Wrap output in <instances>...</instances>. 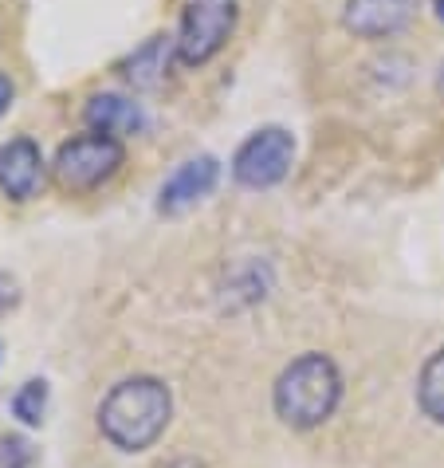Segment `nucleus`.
Instances as JSON below:
<instances>
[{
    "mask_svg": "<svg viewBox=\"0 0 444 468\" xmlns=\"http://www.w3.org/2000/svg\"><path fill=\"white\" fill-rule=\"evenodd\" d=\"M12 95H16V90H12V80L8 75H0V114L12 107Z\"/></svg>",
    "mask_w": 444,
    "mask_h": 468,
    "instance_id": "nucleus-15",
    "label": "nucleus"
},
{
    "mask_svg": "<svg viewBox=\"0 0 444 468\" xmlns=\"http://www.w3.org/2000/svg\"><path fill=\"white\" fill-rule=\"evenodd\" d=\"M32 464V445L24 437H0V468H28Z\"/></svg>",
    "mask_w": 444,
    "mask_h": 468,
    "instance_id": "nucleus-13",
    "label": "nucleus"
},
{
    "mask_svg": "<svg viewBox=\"0 0 444 468\" xmlns=\"http://www.w3.org/2000/svg\"><path fill=\"white\" fill-rule=\"evenodd\" d=\"M437 87H440V95H444V63H440V75H437Z\"/></svg>",
    "mask_w": 444,
    "mask_h": 468,
    "instance_id": "nucleus-18",
    "label": "nucleus"
},
{
    "mask_svg": "<svg viewBox=\"0 0 444 468\" xmlns=\"http://www.w3.org/2000/svg\"><path fill=\"white\" fill-rule=\"evenodd\" d=\"M433 8H437V20L444 24V0H433Z\"/></svg>",
    "mask_w": 444,
    "mask_h": 468,
    "instance_id": "nucleus-17",
    "label": "nucleus"
},
{
    "mask_svg": "<svg viewBox=\"0 0 444 468\" xmlns=\"http://www.w3.org/2000/svg\"><path fill=\"white\" fill-rule=\"evenodd\" d=\"M162 468H205L201 461H189V457H181V461H169V464H162Z\"/></svg>",
    "mask_w": 444,
    "mask_h": 468,
    "instance_id": "nucleus-16",
    "label": "nucleus"
},
{
    "mask_svg": "<svg viewBox=\"0 0 444 468\" xmlns=\"http://www.w3.org/2000/svg\"><path fill=\"white\" fill-rule=\"evenodd\" d=\"M174 51H177L174 36H150V40L122 63L126 80L134 83V87H142V90L158 87L165 80V71H169V56H174Z\"/></svg>",
    "mask_w": 444,
    "mask_h": 468,
    "instance_id": "nucleus-10",
    "label": "nucleus"
},
{
    "mask_svg": "<svg viewBox=\"0 0 444 468\" xmlns=\"http://www.w3.org/2000/svg\"><path fill=\"white\" fill-rule=\"evenodd\" d=\"M83 119L95 134H111V138H130L146 126V114L134 99L122 95H90L83 107Z\"/></svg>",
    "mask_w": 444,
    "mask_h": 468,
    "instance_id": "nucleus-9",
    "label": "nucleus"
},
{
    "mask_svg": "<svg viewBox=\"0 0 444 468\" xmlns=\"http://www.w3.org/2000/svg\"><path fill=\"white\" fill-rule=\"evenodd\" d=\"M12 413L24 421V425H40L44 413H48V382L44 378H32L16 389V398H12Z\"/></svg>",
    "mask_w": 444,
    "mask_h": 468,
    "instance_id": "nucleus-12",
    "label": "nucleus"
},
{
    "mask_svg": "<svg viewBox=\"0 0 444 468\" xmlns=\"http://www.w3.org/2000/svg\"><path fill=\"white\" fill-rule=\"evenodd\" d=\"M217 177H220V165H217V158H208V154H197V158L181 162L177 170L165 177V186L158 189V213L177 217V213L193 209L201 197L213 193Z\"/></svg>",
    "mask_w": 444,
    "mask_h": 468,
    "instance_id": "nucleus-6",
    "label": "nucleus"
},
{
    "mask_svg": "<svg viewBox=\"0 0 444 468\" xmlns=\"http://www.w3.org/2000/svg\"><path fill=\"white\" fill-rule=\"evenodd\" d=\"M338 398H343V374L326 355H303L287 367L276 389H271V401H276V413L291 425V429H315L334 413Z\"/></svg>",
    "mask_w": 444,
    "mask_h": 468,
    "instance_id": "nucleus-2",
    "label": "nucleus"
},
{
    "mask_svg": "<svg viewBox=\"0 0 444 468\" xmlns=\"http://www.w3.org/2000/svg\"><path fill=\"white\" fill-rule=\"evenodd\" d=\"M295 162V138L283 126H264L252 138H244V146L232 158V177L248 189H271L287 177Z\"/></svg>",
    "mask_w": 444,
    "mask_h": 468,
    "instance_id": "nucleus-5",
    "label": "nucleus"
},
{
    "mask_svg": "<svg viewBox=\"0 0 444 468\" xmlns=\"http://www.w3.org/2000/svg\"><path fill=\"white\" fill-rule=\"evenodd\" d=\"M232 28H237V5L232 0H197L181 12L177 24V59L189 68H201L228 44Z\"/></svg>",
    "mask_w": 444,
    "mask_h": 468,
    "instance_id": "nucleus-4",
    "label": "nucleus"
},
{
    "mask_svg": "<svg viewBox=\"0 0 444 468\" xmlns=\"http://www.w3.org/2000/svg\"><path fill=\"white\" fill-rule=\"evenodd\" d=\"M417 401H421L425 418L444 425V346L437 355H428V362L421 367V378H417Z\"/></svg>",
    "mask_w": 444,
    "mask_h": 468,
    "instance_id": "nucleus-11",
    "label": "nucleus"
},
{
    "mask_svg": "<svg viewBox=\"0 0 444 468\" xmlns=\"http://www.w3.org/2000/svg\"><path fill=\"white\" fill-rule=\"evenodd\" d=\"M417 16V0H346V28L365 40L401 32Z\"/></svg>",
    "mask_w": 444,
    "mask_h": 468,
    "instance_id": "nucleus-8",
    "label": "nucleus"
},
{
    "mask_svg": "<svg viewBox=\"0 0 444 468\" xmlns=\"http://www.w3.org/2000/svg\"><path fill=\"white\" fill-rule=\"evenodd\" d=\"M16 299H20V288H16V280H12V276H5V271H0V315H5V311H12V307H16Z\"/></svg>",
    "mask_w": 444,
    "mask_h": 468,
    "instance_id": "nucleus-14",
    "label": "nucleus"
},
{
    "mask_svg": "<svg viewBox=\"0 0 444 468\" xmlns=\"http://www.w3.org/2000/svg\"><path fill=\"white\" fill-rule=\"evenodd\" d=\"M169 386L158 378H126L102 398L99 406V429L114 449L138 452L150 449L162 437V429L169 425Z\"/></svg>",
    "mask_w": 444,
    "mask_h": 468,
    "instance_id": "nucleus-1",
    "label": "nucleus"
},
{
    "mask_svg": "<svg viewBox=\"0 0 444 468\" xmlns=\"http://www.w3.org/2000/svg\"><path fill=\"white\" fill-rule=\"evenodd\" d=\"M122 158H126V150H122L119 138L95 134V130H90V134H79V138L63 142L51 170H56V181L63 189L87 193V189H95L107 177L119 174Z\"/></svg>",
    "mask_w": 444,
    "mask_h": 468,
    "instance_id": "nucleus-3",
    "label": "nucleus"
},
{
    "mask_svg": "<svg viewBox=\"0 0 444 468\" xmlns=\"http://www.w3.org/2000/svg\"><path fill=\"white\" fill-rule=\"evenodd\" d=\"M44 181V158L32 138H12L0 146V193L12 201H28Z\"/></svg>",
    "mask_w": 444,
    "mask_h": 468,
    "instance_id": "nucleus-7",
    "label": "nucleus"
}]
</instances>
